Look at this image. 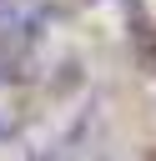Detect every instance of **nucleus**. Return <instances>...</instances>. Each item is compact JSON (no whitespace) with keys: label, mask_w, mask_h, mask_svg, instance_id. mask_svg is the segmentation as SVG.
I'll list each match as a JSON object with an SVG mask.
<instances>
[{"label":"nucleus","mask_w":156,"mask_h":161,"mask_svg":"<svg viewBox=\"0 0 156 161\" xmlns=\"http://www.w3.org/2000/svg\"><path fill=\"white\" fill-rule=\"evenodd\" d=\"M0 15H5V0H0Z\"/></svg>","instance_id":"1"}]
</instances>
